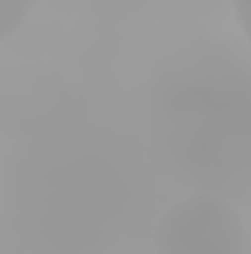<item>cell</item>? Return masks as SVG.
Segmentation results:
<instances>
[{"mask_svg": "<svg viewBox=\"0 0 251 254\" xmlns=\"http://www.w3.org/2000/svg\"><path fill=\"white\" fill-rule=\"evenodd\" d=\"M45 3L48 0H0V42L21 30L24 21Z\"/></svg>", "mask_w": 251, "mask_h": 254, "instance_id": "obj_2", "label": "cell"}, {"mask_svg": "<svg viewBox=\"0 0 251 254\" xmlns=\"http://www.w3.org/2000/svg\"><path fill=\"white\" fill-rule=\"evenodd\" d=\"M231 6H234V12H237V24H240L243 36H246V0H231Z\"/></svg>", "mask_w": 251, "mask_h": 254, "instance_id": "obj_3", "label": "cell"}, {"mask_svg": "<svg viewBox=\"0 0 251 254\" xmlns=\"http://www.w3.org/2000/svg\"><path fill=\"white\" fill-rule=\"evenodd\" d=\"M154 252L249 254V225L243 213L219 195H187L157 219Z\"/></svg>", "mask_w": 251, "mask_h": 254, "instance_id": "obj_1", "label": "cell"}]
</instances>
